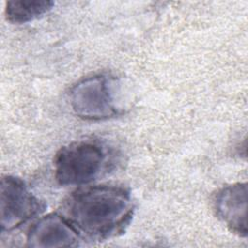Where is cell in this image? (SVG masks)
<instances>
[{
	"label": "cell",
	"mask_w": 248,
	"mask_h": 248,
	"mask_svg": "<svg viewBox=\"0 0 248 248\" xmlns=\"http://www.w3.org/2000/svg\"><path fill=\"white\" fill-rule=\"evenodd\" d=\"M65 209L80 234L101 241L125 230L133 218L135 204L123 187L95 185L73 193Z\"/></svg>",
	"instance_id": "obj_1"
},
{
	"label": "cell",
	"mask_w": 248,
	"mask_h": 248,
	"mask_svg": "<svg viewBox=\"0 0 248 248\" xmlns=\"http://www.w3.org/2000/svg\"><path fill=\"white\" fill-rule=\"evenodd\" d=\"M107 161L104 148L90 140L74 141L59 149L54 158V177L62 186H81L95 180Z\"/></svg>",
	"instance_id": "obj_2"
},
{
	"label": "cell",
	"mask_w": 248,
	"mask_h": 248,
	"mask_svg": "<svg viewBox=\"0 0 248 248\" xmlns=\"http://www.w3.org/2000/svg\"><path fill=\"white\" fill-rule=\"evenodd\" d=\"M116 82L106 75L82 78L70 91V105L74 112L86 120H104L119 113L116 101Z\"/></svg>",
	"instance_id": "obj_3"
},
{
	"label": "cell",
	"mask_w": 248,
	"mask_h": 248,
	"mask_svg": "<svg viewBox=\"0 0 248 248\" xmlns=\"http://www.w3.org/2000/svg\"><path fill=\"white\" fill-rule=\"evenodd\" d=\"M46 204L20 178L2 176L0 184L1 231L11 232L44 211Z\"/></svg>",
	"instance_id": "obj_4"
},
{
	"label": "cell",
	"mask_w": 248,
	"mask_h": 248,
	"mask_svg": "<svg viewBox=\"0 0 248 248\" xmlns=\"http://www.w3.org/2000/svg\"><path fill=\"white\" fill-rule=\"evenodd\" d=\"M80 238V232L67 217L49 213L30 228L26 242L33 248L75 247L79 245Z\"/></svg>",
	"instance_id": "obj_5"
},
{
	"label": "cell",
	"mask_w": 248,
	"mask_h": 248,
	"mask_svg": "<svg viewBox=\"0 0 248 248\" xmlns=\"http://www.w3.org/2000/svg\"><path fill=\"white\" fill-rule=\"evenodd\" d=\"M215 210L226 226L239 236L247 235V185L224 187L216 196Z\"/></svg>",
	"instance_id": "obj_6"
},
{
	"label": "cell",
	"mask_w": 248,
	"mask_h": 248,
	"mask_svg": "<svg viewBox=\"0 0 248 248\" xmlns=\"http://www.w3.org/2000/svg\"><path fill=\"white\" fill-rule=\"evenodd\" d=\"M53 5L48 0H10L6 2L5 14L13 23H25L46 14Z\"/></svg>",
	"instance_id": "obj_7"
}]
</instances>
